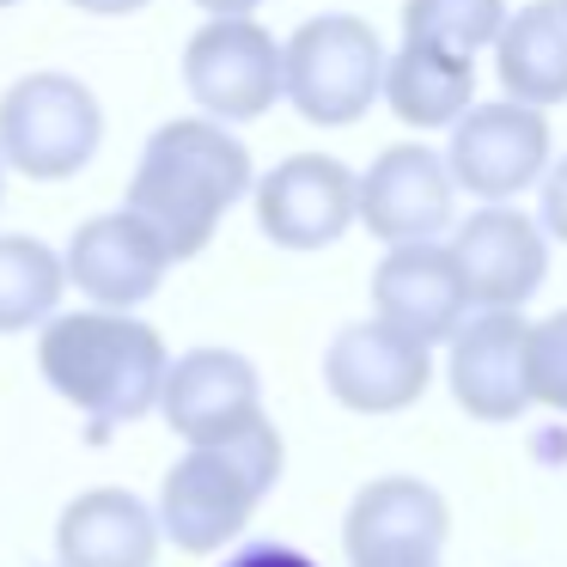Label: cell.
<instances>
[{
    "instance_id": "cell-12",
    "label": "cell",
    "mask_w": 567,
    "mask_h": 567,
    "mask_svg": "<svg viewBox=\"0 0 567 567\" xmlns=\"http://www.w3.org/2000/svg\"><path fill=\"white\" fill-rule=\"evenodd\" d=\"M159 415L184 445H214L262 421V372L238 348H189L165 367Z\"/></svg>"
},
{
    "instance_id": "cell-5",
    "label": "cell",
    "mask_w": 567,
    "mask_h": 567,
    "mask_svg": "<svg viewBox=\"0 0 567 567\" xmlns=\"http://www.w3.org/2000/svg\"><path fill=\"white\" fill-rule=\"evenodd\" d=\"M104 111L86 80L74 74H25L0 99V165L31 184H62L99 159Z\"/></svg>"
},
{
    "instance_id": "cell-20",
    "label": "cell",
    "mask_w": 567,
    "mask_h": 567,
    "mask_svg": "<svg viewBox=\"0 0 567 567\" xmlns=\"http://www.w3.org/2000/svg\"><path fill=\"white\" fill-rule=\"evenodd\" d=\"M62 293H68L62 250H50L31 233L0 238V336L50 323L55 311H62Z\"/></svg>"
},
{
    "instance_id": "cell-29",
    "label": "cell",
    "mask_w": 567,
    "mask_h": 567,
    "mask_svg": "<svg viewBox=\"0 0 567 567\" xmlns=\"http://www.w3.org/2000/svg\"><path fill=\"white\" fill-rule=\"evenodd\" d=\"M561 13H567V0H561Z\"/></svg>"
},
{
    "instance_id": "cell-25",
    "label": "cell",
    "mask_w": 567,
    "mask_h": 567,
    "mask_svg": "<svg viewBox=\"0 0 567 567\" xmlns=\"http://www.w3.org/2000/svg\"><path fill=\"white\" fill-rule=\"evenodd\" d=\"M68 7L99 13V19H128V13H141V7H153V0H68Z\"/></svg>"
},
{
    "instance_id": "cell-22",
    "label": "cell",
    "mask_w": 567,
    "mask_h": 567,
    "mask_svg": "<svg viewBox=\"0 0 567 567\" xmlns=\"http://www.w3.org/2000/svg\"><path fill=\"white\" fill-rule=\"evenodd\" d=\"M525 379L530 403L567 415V311H549L543 323L525 330Z\"/></svg>"
},
{
    "instance_id": "cell-23",
    "label": "cell",
    "mask_w": 567,
    "mask_h": 567,
    "mask_svg": "<svg viewBox=\"0 0 567 567\" xmlns=\"http://www.w3.org/2000/svg\"><path fill=\"white\" fill-rule=\"evenodd\" d=\"M530 220L543 226V238L567 245V159L543 165V177H537V214H530Z\"/></svg>"
},
{
    "instance_id": "cell-4",
    "label": "cell",
    "mask_w": 567,
    "mask_h": 567,
    "mask_svg": "<svg viewBox=\"0 0 567 567\" xmlns=\"http://www.w3.org/2000/svg\"><path fill=\"white\" fill-rule=\"evenodd\" d=\"M384 43L354 13H311L281 43V99L318 128H348L379 104Z\"/></svg>"
},
{
    "instance_id": "cell-11",
    "label": "cell",
    "mask_w": 567,
    "mask_h": 567,
    "mask_svg": "<svg viewBox=\"0 0 567 567\" xmlns=\"http://www.w3.org/2000/svg\"><path fill=\"white\" fill-rule=\"evenodd\" d=\"M257 226L281 250H330L354 226V172L330 153H293L250 184Z\"/></svg>"
},
{
    "instance_id": "cell-18",
    "label": "cell",
    "mask_w": 567,
    "mask_h": 567,
    "mask_svg": "<svg viewBox=\"0 0 567 567\" xmlns=\"http://www.w3.org/2000/svg\"><path fill=\"white\" fill-rule=\"evenodd\" d=\"M488 50H494L501 92L513 104H530V111L567 104V13H561V0H530V7L506 13Z\"/></svg>"
},
{
    "instance_id": "cell-28",
    "label": "cell",
    "mask_w": 567,
    "mask_h": 567,
    "mask_svg": "<svg viewBox=\"0 0 567 567\" xmlns=\"http://www.w3.org/2000/svg\"><path fill=\"white\" fill-rule=\"evenodd\" d=\"M7 7H19V0H0V13H7Z\"/></svg>"
},
{
    "instance_id": "cell-3",
    "label": "cell",
    "mask_w": 567,
    "mask_h": 567,
    "mask_svg": "<svg viewBox=\"0 0 567 567\" xmlns=\"http://www.w3.org/2000/svg\"><path fill=\"white\" fill-rule=\"evenodd\" d=\"M287 464V445L281 433L269 427V415L250 421L245 433L233 440H214V445H189L159 482V537L184 555H214L250 525L262 501H269L275 476Z\"/></svg>"
},
{
    "instance_id": "cell-19",
    "label": "cell",
    "mask_w": 567,
    "mask_h": 567,
    "mask_svg": "<svg viewBox=\"0 0 567 567\" xmlns=\"http://www.w3.org/2000/svg\"><path fill=\"white\" fill-rule=\"evenodd\" d=\"M379 99L409 128H452L476 99V62L457 50H440V43L403 38V50L384 55Z\"/></svg>"
},
{
    "instance_id": "cell-15",
    "label": "cell",
    "mask_w": 567,
    "mask_h": 567,
    "mask_svg": "<svg viewBox=\"0 0 567 567\" xmlns=\"http://www.w3.org/2000/svg\"><path fill=\"white\" fill-rule=\"evenodd\" d=\"M525 311H476L464 318L445 342V384L452 403L476 421H518L530 409V379H525Z\"/></svg>"
},
{
    "instance_id": "cell-1",
    "label": "cell",
    "mask_w": 567,
    "mask_h": 567,
    "mask_svg": "<svg viewBox=\"0 0 567 567\" xmlns=\"http://www.w3.org/2000/svg\"><path fill=\"white\" fill-rule=\"evenodd\" d=\"M250 184H257V172L233 128L214 116H172L141 147L123 208L153 226L172 262H189L220 233L226 208L250 196Z\"/></svg>"
},
{
    "instance_id": "cell-30",
    "label": "cell",
    "mask_w": 567,
    "mask_h": 567,
    "mask_svg": "<svg viewBox=\"0 0 567 567\" xmlns=\"http://www.w3.org/2000/svg\"><path fill=\"white\" fill-rule=\"evenodd\" d=\"M433 567H440V561H433Z\"/></svg>"
},
{
    "instance_id": "cell-14",
    "label": "cell",
    "mask_w": 567,
    "mask_h": 567,
    "mask_svg": "<svg viewBox=\"0 0 567 567\" xmlns=\"http://www.w3.org/2000/svg\"><path fill=\"white\" fill-rule=\"evenodd\" d=\"M62 269H68V287H80L99 311H135L165 287L172 257H165V245L153 238V226L141 214L116 208V214H92L68 238Z\"/></svg>"
},
{
    "instance_id": "cell-10",
    "label": "cell",
    "mask_w": 567,
    "mask_h": 567,
    "mask_svg": "<svg viewBox=\"0 0 567 567\" xmlns=\"http://www.w3.org/2000/svg\"><path fill=\"white\" fill-rule=\"evenodd\" d=\"M323 384L354 415H396V409L421 403V391L433 384V348L391 330L384 318L348 323L323 348Z\"/></svg>"
},
{
    "instance_id": "cell-9",
    "label": "cell",
    "mask_w": 567,
    "mask_h": 567,
    "mask_svg": "<svg viewBox=\"0 0 567 567\" xmlns=\"http://www.w3.org/2000/svg\"><path fill=\"white\" fill-rule=\"evenodd\" d=\"M452 269L476 311H518L549 275V238L530 214L488 202L452 233Z\"/></svg>"
},
{
    "instance_id": "cell-6",
    "label": "cell",
    "mask_w": 567,
    "mask_h": 567,
    "mask_svg": "<svg viewBox=\"0 0 567 567\" xmlns=\"http://www.w3.org/2000/svg\"><path fill=\"white\" fill-rule=\"evenodd\" d=\"M440 159L452 189H470L476 202H513L549 165V116L513 99L470 104L452 123V147Z\"/></svg>"
},
{
    "instance_id": "cell-26",
    "label": "cell",
    "mask_w": 567,
    "mask_h": 567,
    "mask_svg": "<svg viewBox=\"0 0 567 567\" xmlns=\"http://www.w3.org/2000/svg\"><path fill=\"white\" fill-rule=\"evenodd\" d=\"M202 13H214V19H250L262 7V0H196Z\"/></svg>"
},
{
    "instance_id": "cell-17",
    "label": "cell",
    "mask_w": 567,
    "mask_h": 567,
    "mask_svg": "<svg viewBox=\"0 0 567 567\" xmlns=\"http://www.w3.org/2000/svg\"><path fill=\"white\" fill-rule=\"evenodd\" d=\"M159 543V518L135 488H86L55 518V561L62 567H153Z\"/></svg>"
},
{
    "instance_id": "cell-24",
    "label": "cell",
    "mask_w": 567,
    "mask_h": 567,
    "mask_svg": "<svg viewBox=\"0 0 567 567\" xmlns=\"http://www.w3.org/2000/svg\"><path fill=\"white\" fill-rule=\"evenodd\" d=\"M226 567H318V561L293 543H245L238 555H226Z\"/></svg>"
},
{
    "instance_id": "cell-21",
    "label": "cell",
    "mask_w": 567,
    "mask_h": 567,
    "mask_svg": "<svg viewBox=\"0 0 567 567\" xmlns=\"http://www.w3.org/2000/svg\"><path fill=\"white\" fill-rule=\"evenodd\" d=\"M506 0H403V38L440 43V50L476 55L494 43Z\"/></svg>"
},
{
    "instance_id": "cell-13",
    "label": "cell",
    "mask_w": 567,
    "mask_h": 567,
    "mask_svg": "<svg viewBox=\"0 0 567 567\" xmlns=\"http://www.w3.org/2000/svg\"><path fill=\"white\" fill-rule=\"evenodd\" d=\"M354 220L379 245H427L452 226V177L445 159L421 141L384 147L354 177Z\"/></svg>"
},
{
    "instance_id": "cell-16",
    "label": "cell",
    "mask_w": 567,
    "mask_h": 567,
    "mask_svg": "<svg viewBox=\"0 0 567 567\" xmlns=\"http://www.w3.org/2000/svg\"><path fill=\"white\" fill-rule=\"evenodd\" d=\"M372 318H384L391 330L415 336V342H445L457 323L470 318L464 281L452 269V250L445 245H391V257L372 269Z\"/></svg>"
},
{
    "instance_id": "cell-2",
    "label": "cell",
    "mask_w": 567,
    "mask_h": 567,
    "mask_svg": "<svg viewBox=\"0 0 567 567\" xmlns=\"http://www.w3.org/2000/svg\"><path fill=\"white\" fill-rule=\"evenodd\" d=\"M165 336L141 323L135 311H55L38 323V372L62 403H74L99 427H128V421L159 409L165 384Z\"/></svg>"
},
{
    "instance_id": "cell-8",
    "label": "cell",
    "mask_w": 567,
    "mask_h": 567,
    "mask_svg": "<svg viewBox=\"0 0 567 567\" xmlns=\"http://www.w3.org/2000/svg\"><path fill=\"white\" fill-rule=\"evenodd\" d=\"M452 537V506L421 476H379L348 501V567H433Z\"/></svg>"
},
{
    "instance_id": "cell-27",
    "label": "cell",
    "mask_w": 567,
    "mask_h": 567,
    "mask_svg": "<svg viewBox=\"0 0 567 567\" xmlns=\"http://www.w3.org/2000/svg\"><path fill=\"white\" fill-rule=\"evenodd\" d=\"M0 196H7V165H0Z\"/></svg>"
},
{
    "instance_id": "cell-7",
    "label": "cell",
    "mask_w": 567,
    "mask_h": 567,
    "mask_svg": "<svg viewBox=\"0 0 567 567\" xmlns=\"http://www.w3.org/2000/svg\"><path fill=\"white\" fill-rule=\"evenodd\" d=\"M184 86L214 123H257L281 99V43L257 19H208L184 50Z\"/></svg>"
}]
</instances>
